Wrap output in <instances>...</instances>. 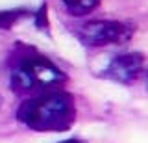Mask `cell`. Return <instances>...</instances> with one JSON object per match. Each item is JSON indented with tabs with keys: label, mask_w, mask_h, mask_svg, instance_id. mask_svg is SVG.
<instances>
[{
	"label": "cell",
	"mask_w": 148,
	"mask_h": 143,
	"mask_svg": "<svg viewBox=\"0 0 148 143\" xmlns=\"http://www.w3.org/2000/svg\"><path fill=\"white\" fill-rule=\"evenodd\" d=\"M17 119L35 132H63L76 121V100L67 91H48L24 100Z\"/></svg>",
	"instance_id": "1"
},
{
	"label": "cell",
	"mask_w": 148,
	"mask_h": 143,
	"mask_svg": "<svg viewBox=\"0 0 148 143\" xmlns=\"http://www.w3.org/2000/svg\"><path fill=\"white\" fill-rule=\"evenodd\" d=\"M67 75L41 54L24 56L17 61L11 71V89L17 93H34V91H46L52 87L65 84Z\"/></svg>",
	"instance_id": "2"
},
{
	"label": "cell",
	"mask_w": 148,
	"mask_h": 143,
	"mask_svg": "<svg viewBox=\"0 0 148 143\" xmlns=\"http://www.w3.org/2000/svg\"><path fill=\"white\" fill-rule=\"evenodd\" d=\"M133 28L122 21H89L78 30V39L87 47H106V45H126L132 39Z\"/></svg>",
	"instance_id": "3"
},
{
	"label": "cell",
	"mask_w": 148,
	"mask_h": 143,
	"mask_svg": "<svg viewBox=\"0 0 148 143\" xmlns=\"http://www.w3.org/2000/svg\"><path fill=\"white\" fill-rule=\"evenodd\" d=\"M143 65H145V58L139 52H126L120 54V56H115L109 61V65L104 69V78L113 82H119V84H130L132 80H135L139 76V73L143 71Z\"/></svg>",
	"instance_id": "4"
},
{
	"label": "cell",
	"mask_w": 148,
	"mask_h": 143,
	"mask_svg": "<svg viewBox=\"0 0 148 143\" xmlns=\"http://www.w3.org/2000/svg\"><path fill=\"white\" fill-rule=\"evenodd\" d=\"M63 4L71 15L80 17V15H87L92 10H96L100 0H63Z\"/></svg>",
	"instance_id": "5"
},
{
	"label": "cell",
	"mask_w": 148,
	"mask_h": 143,
	"mask_svg": "<svg viewBox=\"0 0 148 143\" xmlns=\"http://www.w3.org/2000/svg\"><path fill=\"white\" fill-rule=\"evenodd\" d=\"M22 15H24V11H2L0 13V28L9 30L13 22H17V19Z\"/></svg>",
	"instance_id": "6"
},
{
	"label": "cell",
	"mask_w": 148,
	"mask_h": 143,
	"mask_svg": "<svg viewBox=\"0 0 148 143\" xmlns=\"http://www.w3.org/2000/svg\"><path fill=\"white\" fill-rule=\"evenodd\" d=\"M59 143H85L82 140H65V141H59Z\"/></svg>",
	"instance_id": "7"
}]
</instances>
